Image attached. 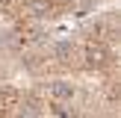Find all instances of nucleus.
Returning <instances> with one entry per match:
<instances>
[]
</instances>
